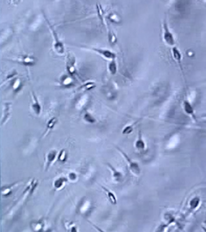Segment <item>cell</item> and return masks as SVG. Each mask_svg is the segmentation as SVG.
Segmentation results:
<instances>
[{
    "instance_id": "28",
    "label": "cell",
    "mask_w": 206,
    "mask_h": 232,
    "mask_svg": "<svg viewBox=\"0 0 206 232\" xmlns=\"http://www.w3.org/2000/svg\"><path fill=\"white\" fill-rule=\"evenodd\" d=\"M199 203H200V199H199V198H192V200L190 201V202H189L190 208L192 209V210H194L195 208H196V207L199 206Z\"/></svg>"
},
{
    "instance_id": "4",
    "label": "cell",
    "mask_w": 206,
    "mask_h": 232,
    "mask_svg": "<svg viewBox=\"0 0 206 232\" xmlns=\"http://www.w3.org/2000/svg\"><path fill=\"white\" fill-rule=\"evenodd\" d=\"M77 61H76L75 56L73 54L68 53L66 55V59H65V70L68 72L69 75L74 76L77 74Z\"/></svg>"
},
{
    "instance_id": "18",
    "label": "cell",
    "mask_w": 206,
    "mask_h": 232,
    "mask_svg": "<svg viewBox=\"0 0 206 232\" xmlns=\"http://www.w3.org/2000/svg\"><path fill=\"white\" fill-rule=\"evenodd\" d=\"M107 21L115 24H119L121 22V17L117 13H110L106 16Z\"/></svg>"
},
{
    "instance_id": "8",
    "label": "cell",
    "mask_w": 206,
    "mask_h": 232,
    "mask_svg": "<svg viewBox=\"0 0 206 232\" xmlns=\"http://www.w3.org/2000/svg\"><path fill=\"white\" fill-rule=\"evenodd\" d=\"M31 99H32V103L30 107H31V110L33 111L34 115L36 116H38V115L41 114L42 112V106L40 104V102L38 101V98L36 96L35 93H34L33 91L31 92Z\"/></svg>"
},
{
    "instance_id": "17",
    "label": "cell",
    "mask_w": 206,
    "mask_h": 232,
    "mask_svg": "<svg viewBox=\"0 0 206 232\" xmlns=\"http://www.w3.org/2000/svg\"><path fill=\"white\" fill-rule=\"evenodd\" d=\"M172 55L173 57V59L175 60V62L180 66V67L182 70V67H181V59H182V56H181V53H180L178 48L176 47H172Z\"/></svg>"
},
{
    "instance_id": "9",
    "label": "cell",
    "mask_w": 206,
    "mask_h": 232,
    "mask_svg": "<svg viewBox=\"0 0 206 232\" xmlns=\"http://www.w3.org/2000/svg\"><path fill=\"white\" fill-rule=\"evenodd\" d=\"M36 59L33 56L27 55H24L17 59V62L19 63L22 64L23 66H26V67H32L34 66L36 63Z\"/></svg>"
},
{
    "instance_id": "7",
    "label": "cell",
    "mask_w": 206,
    "mask_h": 232,
    "mask_svg": "<svg viewBox=\"0 0 206 232\" xmlns=\"http://www.w3.org/2000/svg\"><path fill=\"white\" fill-rule=\"evenodd\" d=\"M107 167L109 169V171L111 172V176H112V179L114 181L115 183H121L124 179V176H123V174L119 171L118 170L115 168L113 165L110 164V163H106Z\"/></svg>"
},
{
    "instance_id": "16",
    "label": "cell",
    "mask_w": 206,
    "mask_h": 232,
    "mask_svg": "<svg viewBox=\"0 0 206 232\" xmlns=\"http://www.w3.org/2000/svg\"><path fill=\"white\" fill-rule=\"evenodd\" d=\"M182 107L183 109H184V111L188 115V116L195 118L194 108H193L192 104H191L188 100H184V101H183Z\"/></svg>"
},
{
    "instance_id": "20",
    "label": "cell",
    "mask_w": 206,
    "mask_h": 232,
    "mask_svg": "<svg viewBox=\"0 0 206 232\" xmlns=\"http://www.w3.org/2000/svg\"><path fill=\"white\" fill-rule=\"evenodd\" d=\"M108 70H109V73H110L111 75H114L117 74V65L116 60L113 59L109 61V64H108Z\"/></svg>"
},
{
    "instance_id": "6",
    "label": "cell",
    "mask_w": 206,
    "mask_h": 232,
    "mask_svg": "<svg viewBox=\"0 0 206 232\" xmlns=\"http://www.w3.org/2000/svg\"><path fill=\"white\" fill-rule=\"evenodd\" d=\"M57 150L55 149H52L49 152L46 154V163H45V171H48L50 167H51L53 162L57 159Z\"/></svg>"
},
{
    "instance_id": "5",
    "label": "cell",
    "mask_w": 206,
    "mask_h": 232,
    "mask_svg": "<svg viewBox=\"0 0 206 232\" xmlns=\"http://www.w3.org/2000/svg\"><path fill=\"white\" fill-rule=\"evenodd\" d=\"M86 49H89L92 51L95 52V53L98 54L100 56L105 59L106 60H113L116 59L117 57V55L114 53L113 51H110L109 49H104V48H98V47H90V48H86Z\"/></svg>"
},
{
    "instance_id": "13",
    "label": "cell",
    "mask_w": 206,
    "mask_h": 232,
    "mask_svg": "<svg viewBox=\"0 0 206 232\" xmlns=\"http://www.w3.org/2000/svg\"><path fill=\"white\" fill-rule=\"evenodd\" d=\"M135 148L137 149L138 151H145V148H146V144H145V142L144 141L142 138V135H141V131L139 130L138 131V135H137V139L135 142L134 144Z\"/></svg>"
},
{
    "instance_id": "14",
    "label": "cell",
    "mask_w": 206,
    "mask_h": 232,
    "mask_svg": "<svg viewBox=\"0 0 206 232\" xmlns=\"http://www.w3.org/2000/svg\"><path fill=\"white\" fill-rule=\"evenodd\" d=\"M57 122H58V119H57V117H55V116H54V117L50 118V119L48 120L47 123H46V131H45V132H44L43 136H42V137H45V136H46L48 134L50 133V131H51L54 127H55Z\"/></svg>"
},
{
    "instance_id": "24",
    "label": "cell",
    "mask_w": 206,
    "mask_h": 232,
    "mask_svg": "<svg viewBox=\"0 0 206 232\" xmlns=\"http://www.w3.org/2000/svg\"><path fill=\"white\" fill-rule=\"evenodd\" d=\"M136 123H137V122H135V123H132V124H129V125L125 126L122 131L123 135H127L132 133V132L133 131V130H134V126L136 125Z\"/></svg>"
},
{
    "instance_id": "11",
    "label": "cell",
    "mask_w": 206,
    "mask_h": 232,
    "mask_svg": "<svg viewBox=\"0 0 206 232\" xmlns=\"http://www.w3.org/2000/svg\"><path fill=\"white\" fill-rule=\"evenodd\" d=\"M22 183V181H18V182H16V183H11V184H9L7 186H2V188L1 189V192H2V196L3 197H7L9 195L12 194L13 192V189L15 187V186H18V184Z\"/></svg>"
},
{
    "instance_id": "15",
    "label": "cell",
    "mask_w": 206,
    "mask_h": 232,
    "mask_svg": "<svg viewBox=\"0 0 206 232\" xmlns=\"http://www.w3.org/2000/svg\"><path fill=\"white\" fill-rule=\"evenodd\" d=\"M67 181H68L67 177H64V176L58 177V178L54 179V181L53 182V188L57 190H61V189L63 188L64 185H65V183H67Z\"/></svg>"
},
{
    "instance_id": "22",
    "label": "cell",
    "mask_w": 206,
    "mask_h": 232,
    "mask_svg": "<svg viewBox=\"0 0 206 232\" xmlns=\"http://www.w3.org/2000/svg\"><path fill=\"white\" fill-rule=\"evenodd\" d=\"M44 227V222L42 220H37L34 221V222L31 223V228L33 230L35 231H39L42 230Z\"/></svg>"
},
{
    "instance_id": "12",
    "label": "cell",
    "mask_w": 206,
    "mask_h": 232,
    "mask_svg": "<svg viewBox=\"0 0 206 232\" xmlns=\"http://www.w3.org/2000/svg\"><path fill=\"white\" fill-rule=\"evenodd\" d=\"M100 186H101V188L103 190L105 194L106 195L107 198H108V200L109 201V202H110L111 204L113 205V206L117 204V197H116V195L114 194V193H113L112 190H109V189L106 188L105 186H102V185H100Z\"/></svg>"
},
{
    "instance_id": "2",
    "label": "cell",
    "mask_w": 206,
    "mask_h": 232,
    "mask_svg": "<svg viewBox=\"0 0 206 232\" xmlns=\"http://www.w3.org/2000/svg\"><path fill=\"white\" fill-rule=\"evenodd\" d=\"M116 149H117V151L120 152L122 157L125 159V160L126 161L127 166L129 167V170L132 174H133L134 176H139L140 174H141V167L139 166L138 163L136 162V161L133 160V159H131L129 155H127L126 153L124 151H122L121 149L119 148L118 147H116Z\"/></svg>"
},
{
    "instance_id": "25",
    "label": "cell",
    "mask_w": 206,
    "mask_h": 232,
    "mask_svg": "<svg viewBox=\"0 0 206 232\" xmlns=\"http://www.w3.org/2000/svg\"><path fill=\"white\" fill-rule=\"evenodd\" d=\"M107 28H108V39H109V43L111 45H114L117 41V37H116L115 34L112 31L109 30V27Z\"/></svg>"
},
{
    "instance_id": "21",
    "label": "cell",
    "mask_w": 206,
    "mask_h": 232,
    "mask_svg": "<svg viewBox=\"0 0 206 232\" xmlns=\"http://www.w3.org/2000/svg\"><path fill=\"white\" fill-rule=\"evenodd\" d=\"M67 151L65 149H61V151H59L58 155H57V160L60 163H65L66 160H67Z\"/></svg>"
},
{
    "instance_id": "27",
    "label": "cell",
    "mask_w": 206,
    "mask_h": 232,
    "mask_svg": "<svg viewBox=\"0 0 206 232\" xmlns=\"http://www.w3.org/2000/svg\"><path fill=\"white\" fill-rule=\"evenodd\" d=\"M10 107H11V104H10V103H6L4 104V110H3V112H5V111H6L8 110V111H10ZM10 113H8L7 115H3V118H2V123H5V122L7 120L8 117L10 116Z\"/></svg>"
},
{
    "instance_id": "29",
    "label": "cell",
    "mask_w": 206,
    "mask_h": 232,
    "mask_svg": "<svg viewBox=\"0 0 206 232\" xmlns=\"http://www.w3.org/2000/svg\"><path fill=\"white\" fill-rule=\"evenodd\" d=\"M77 174L75 172H73V171H71V172L68 173L67 175V179L68 180L72 181V182H75L76 180L77 179Z\"/></svg>"
},
{
    "instance_id": "10",
    "label": "cell",
    "mask_w": 206,
    "mask_h": 232,
    "mask_svg": "<svg viewBox=\"0 0 206 232\" xmlns=\"http://www.w3.org/2000/svg\"><path fill=\"white\" fill-rule=\"evenodd\" d=\"M74 81H73V77L71 75H61L59 79V85L63 87V88H70L71 86L73 85Z\"/></svg>"
},
{
    "instance_id": "19",
    "label": "cell",
    "mask_w": 206,
    "mask_h": 232,
    "mask_svg": "<svg viewBox=\"0 0 206 232\" xmlns=\"http://www.w3.org/2000/svg\"><path fill=\"white\" fill-rule=\"evenodd\" d=\"M83 119L84 121L86 122L87 123H89V124H94V123H96L97 122V119L92 114L88 112V111H85V113H84Z\"/></svg>"
},
{
    "instance_id": "30",
    "label": "cell",
    "mask_w": 206,
    "mask_h": 232,
    "mask_svg": "<svg viewBox=\"0 0 206 232\" xmlns=\"http://www.w3.org/2000/svg\"><path fill=\"white\" fill-rule=\"evenodd\" d=\"M200 120H202V121H206V115H202V116L200 118Z\"/></svg>"
},
{
    "instance_id": "1",
    "label": "cell",
    "mask_w": 206,
    "mask_h": 232,
    "mask_svg": "<svg viewBox=\"0 0 206 232\" xmlns=\"http://www.w3.org/2000/svg\"><path fill=\"white\" fill-rule=\"evenodd\" d=\"M44 17H45V19H46V23L48 24V26H49V29H50V32H51L52 38H53V51L55 52L57 55H64L65 53V45L61 40H60L59 37L57 35V31H55L53 26L50 22V21L47 19V18L46 17V15L44 14Z\"/></svg>"
},
{
    "instance_id": "3",
    "label": "cell",
    "mask_w": 206,
    "mask_h": 232,
    "mask_svg": "<svg viewBox=\"0 0 206 232\" xmlns=\"http://www.w3.org/2000/svg\"><path fill=\"white\" fill-rule=\"evenodd\" d=\"M162 39L167 46L171 47H175V44H176L175 37L173 34L171 32L165 19L163 20L162 22Z\"/></svg>"
},
{
    "instance_id": "23",
    "label": "cell",
    "mask_w": 206,
    "mask_h": 232,
    "mask_svg": "<svg viewBox=\"0 0 206 232\" xmlns=\"http://www.w3.org/2000/svg\"><path fill=\"white\" fill-rule=\"evenodd\" d=\"M12 88L14 92H19L20 90L22 89V82L18 78H16L15 79H14L13 83H12Z\"/></svg>"
},
{
    "instance_id": "26",
    "label": "cell",
    "mask_w": 206,
    "mask_h": 232,
    "mask_svg": "<svg viewBox=\"0 0 206 232\" xmlns=\"http://www.w3.org/2000/svg\"><path fill=\"white\" fill-rule=\"evenodd\" d=\"M95 83L94 82H87V83H85V84H82L81 86V88L80 89L82 90H85V91H90V90L93 89V88H95Z\"/></svg>"
}]
</instances>
